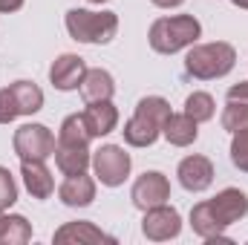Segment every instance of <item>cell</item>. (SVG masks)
<instances>
[{
	"instance_id": "cell-1",
	"label": "cell",
	"mask_w": 248,
	"mask_h": 245,
	"mask_svg": "<svg viewBox=\"0 0 248 245\" xmlns=\"http://www.w3.org/2000/svg\"><path fill=\"white\" fill-rule=\"evenodd\" d=\"M248 216V196L240 187H225L219 190L214 199L196 202L190 211V228L196 237H202L205 243H225L234 245V240L225 237V228H231L234 222Z\"/></svg>"
},
{
	"instance_id": "cell-2",
	"label": "cell",
	"mask_w": 248,
	"mask_h": 245,
	"mask_svg": "<svg viewBox=\"0 0 248 245\" xmlns=\"http://www.w3.org/2000/svg\"><path fill=\"white\" fill-rule=\"evenodd\" d=\"M170 116V104L162 95H144L136 104V113L130 116V122L124 124V141L130 147H150L156 144V138L162 136L165 122Z\"/></svg>"
},
{
	"instance_id": "cell-3",
	"label": "cell",
	"mask_w": 248,
	"mask_h": 245,
	"mask_svg": "<svg viewBox=\"0 0 248 245\" xmlns=\"http://www.w3.org/2000/svg\"><path fill=\"white\" fill-rule=\"evenodd\" d=\"M202 35V23L193 15H170V17H159L153 20L147 41L153 46V52L159 55H176L187 46H193Z\"/></svg>"
},
{
	"instance_id": "cell-4",
	"label": "cell",
	"mask_w": 248,
	"mask_h": 245,
	"mask_svg": "<svg viewBox=\"0 0 248 245\" xmlns=\"http://www.w3.org/2000/svg\"><path fill=\"white\" fill-rule=\"evenodd\" d=\"M234 63H237V52L225 41L193 44V46H187L185 72L196 81H217V78H225L234 69Z\"/></svg>"
},
{
	"instance_id": "cell-5",
	"label": "cell",
	"mask_w": 248,
	"mask_h": 245,
	"mask_svg": "<svg viewBox=\"0 0 248 245\" xmlns=\"http://www.w3.org/2000/svg\"><path fill=\"white\" fill-rule=\"evenodd\" d=\"M66 32L78 44H110L119 32V15L116 12H90V9H69Z\"/></svg>"
},
{
	"instance_id": "cell-6",
	"label": "cell",
	"mask_w": 248,
	"mask_h": 245,
	"mask_svg": "<svg viewBox=\"0 0 248 245\" xmlns=\"http://www.w3.org/2000/svg\"><path fill=\"white\" fill-rule=\"evenodd\" d=\"M55 144L58 138L46 124H23L15 130L12 138V147L20 162H46L55 153Z\"/></svg>"
},
{
	"instance_id": "cell-7",
	"label": "cell",
	"mask_w": 248,
	"mask_h": 245,
	"mask_svg": "<svg viewBox=\"0 0 248 245\" xmlns=\"http://www.w3.org/2000/svg\"><path fill=\"white\" fill-rule=\"evenodd\" d=\"M130 168H133V159L122 144H101L93 153V173L107 187L124 184V179L130 176Z\"/></svg>"
},
{
	"instance_id": "cell-8",
	"label": "cell",
	"mask_w": 248,
	"mask_h": 245,
	"mask_svg": "<svg viewBox=\"0 0 248 245\" xmlns=\"http://www.w3.org/2000/svg\"><path fill=\"white\" fill-rule=\"evenodd\" d=\"M141 234L153 243H168V240H176L182 234V216L176 208H170L168 202L165 205H156V208H147L144 211V219H141Z\"/></svg>"
},
{
	"instance_id": "cell-9",
	"label": "cell",
	"mask_w": 248,
	"mask_h": 245,
	"mask_svg": "<svg viewBox=\"0 0 248 245\" xmlns=\"http://www.w3.org/2000/svg\"><path fill=\"white\" fill-rule=\"evenodd\" d=\"M130 199L133 205L144 214L147 208H156V205H165L170 199V182L165 173L159 170H147L141 173L136 182H133V190H130Z\"/></svg>"
},
{
	"instance_id": "cell-10",
	"label": "cell",
	"mask_w": 248,
	"mask_h": 245,
	"mask_svg": "<svg viewBox=\"0 0 248 245\" xmlns=\"http://www.w3.org/2000/svg\"><path fill=\"white\" fill-rule=\"evenodd\" d=\"M176 176H179V184L187 193H202L214 182V162L208 156H199V153L185 156L176 168Z\"/></svg>"
},
{
	"instance_id": "cell-11",
	"label": "cell",
	"mask_w": 248,
	"mask_h": 245,
	"mask_svg": "<svg viewBox=\"0 0 248 245\" xmlns=\"http://www.w3.org/2000/svg\"><path fill=\"white\" fill-rule=\"evenodd\" d=\"M87 69H90V66H87V61H84L81 55L63 52V55H58V58L52 61V66H49V81H52L55 90H61V92H72V90L81 87Z\"/></svg>"
},
{
	"instance_id": "cell-12",
	"label": "cell",
	"mask_w": 248,
	"mask_h": 245,
	"mask_svg": "<svg viewBox=\"0 0 248 245\" xmlns=\"http://www.w3.org/2000/svg\"><path fill=\"white\" fill-rule=\"evenodd\" d=\"M58 245H98V243H116L110 234H104L101 228H95L93 222L87 219H78V222H66L55 231L52 237Z\"/></svg>"
},
{
	"instance_id": "cell-13",
	"label": "cell",
	"mask_w": 248,
	"mask_h": 245,
	"mask_svg": "<svg viewBox=\"0 0 248 245\" xmlns=\"http://www.w3.org/2000/svg\"><path fill=\"white\" fill-rule=\"evenodd\" d=\"M84 116V124L90 130L93 138H101V136H110L116 127H119V107L110 101H93L87 104V110L81 113Z\"/></svg>"
},
{
	"instance_id": "cell-14",
	"label": "cell",
	"mask_w": 248,
	"mask_h": 245,
	"mask_svg": "<svg viewBox=\"0 0 248 245\" xmlns=\"http://www.w3.org/2000/svg\"><path fill=\"white\" fill-rule=\"evenodd\" d=\"M58 199L66 208H87V205H93V199H95V179L87 176V173L66 176L61 182V187H58Z\"/></svg>"
},
{
	"instance_id": "cell-15",
	"label": "cell",
	"mask_w": 248,
	"mask_h": 245,
	"mask_svg": "<svg viewBox=\"0 0 248 245\" xmlns=\"http://www.w3.org/2000/svg\"><path fill=\"white\" fill-rule=\"evenodd\" d=\"M55 165L63 176H78V173H87V168L93 165V153L87 144H55Z\"/></svg>"
},
{
	"instance_id": "cell-16",
	"label": "cell",
	"mask_w": 248,
	"mask_h": 245,
	"mask_svg": "<svg viewBox=\"0 0 248 245\" xmlns=\"http://www.w3.org/2000/svg\"><path fill=\"white\" fill-rule=\"evenodd\" d=\"M20 176L32 199H49L55 193V179L44 162H20Z\"/></svg>"
},
{
	"instance_id": "cell-17",
	"label": "cell",
	"mask_w": 248,
	"mask_h": 245,
	"mask_svg": "<svg viewBox=\"0 0 248 245\" xmlns=\"http://www.w3.org/2000/svg\"><path fill=\"white\" fill-rule=\"evenodd\" d=\"M78 90H81V95H84L87 104H93V101H110L113 92H116V81H113V75L107 69L95 66V69H87V75H84V81H81Z\"/></svg>"
},
{
	"instance_id": "cell-18",
	"label": "cell",
	"mask_w": 248,
	"mask_h": 245,
	"mask_svg": "<svg viewBox=\"0 0 248 245\" xmlns=\"http://www.w3.org/2000/svg\"><path fill=\"white\" fill-rule=\"evenodd\" d=\"M162 136H165L168 144H173V147H190V144L199 138V124L193 122L187 113H170L168 122H165Z\"/></svg>"
},
{
	"instance_id": "cell-19",
	"label": "cell",
	"mask_w": 248,
	"mask_h": 245,
	"mask_svg": "<svg viewBox=\"0 0 248 245\" xmlns=\"http://www.w3.org/2000/svg\"><path fill=\"white\" fill-rule=\"evenodd\" d=\"M9 90H12L15 101H17L20 116H35L44 107V90L38 84H32V81H15V84H9Z\"/></svg>"
},
{
	"instance_id": "cell-20",
	"label": "cell",
	"mask_w": 248,
	"mask_h": 245,
	"mask_svg": "<svg viewBox=\"0 0 248 245\" xmlns=\"http://www.w3.org/2000/svg\"><path fill=\"white\" fill-rule=\"evenodd\" d=\"M182 113H187L196 124L211 122V119L217 116V101H214V95H211V92L196 90V92H190V95L185 98V110H182Z\"/></svg>"
},
{
	"instance_id": "cell-21",
	"label": "cell",
	"mask_w": 248,
	"mask_h": 245,
	"mask_svg": "<svg viewBox=\"0 0 248 245\" xmlns=\"http://www.w3.org/2000/svg\"><path fill=\"white\" fill-rule=\"evenodd\" d=\"M32 240V225L20 214H6V225L0 234V245H23Z\"/></svg>"
},
{
	"instance_id": "cell-22",
	"label": "cell",
	"mask_w": 248,
	"mask_h": 245,
	"mask_svg": "<svg viewBox=\"0 0 248 245\" xmlns=\"http://www.w3.org/2000/svg\"><path fill=\"white\" fill-rule=\"evenodd\" d=\"M58 141H61V144H87V147H90L93 136H90V130H87L81 113H72V116H66V119L61 122Z\"/></svg>"
},
{
	"instance_id": "cell-23",
	"label": "cell",
	"mask_w": 248,
	"mask_h": 245,
	"mask_svg": "<svg viewBox=\"0 0 248 245\" xmlns=\"http://www.w3.org/2000/svg\"><path fill=\"white\" fill-rule=\"evenodd\" d=\"M222 130L228 133H237L248 127V104H240V101H225V110H222Z\"/></svg>"
},
{
	"instance_id": "cell-24",
	"label": "cell",
	"mask_w": 248,
	"mask_h": 245,
	"mask_svg": "<svg viewBox=\"0 0 248 245\" xmlns=\"http://www.w3.org/2000/svg\"><path fill=\"white\" fill-rule=\"evenodd\" d=\"M231 136H234L231 138V162H234L237 170L248 173V127L231 133Z\"/></svg>"
},
{
	"instance_id": "cell-25",
	"label": "cell",
	"mask_w": 248,
	"mask_h": 245,
	"mask_svg": "<svg viewBox=\"0 0 248 245\" xmlns=\"http://www.w3.org/2000/svg\"><path fill=\"white\" fill-rule=\"evenodd\" d=\"M17 202V184L9 168H0V211H9Z\"/></svg>"
},
{
	"instance_id": "cell-26",
	"label": "cell",
	"mask_w": 248,
	"mask_h": 245,
	"mask_svg": "<svg viewBox=\"0 0 248 245\" xmlns=\"http://www.w3.org/2000/svg\"><path fill=\"white\" fill-rule=\"evenodd\" d=\"M17 116H20L17 101H15V95H12V90L3 87V90H0V124H12Z\"/></svg>"
},
{
	"instance_id": "cell-27",
	"label": "cell",
	"mask_w": 248,
	"mask_h": 245,
	"mask_svg": "<svg viewBox=\"0 0 248 245\" xmlns=\"http://www.w3.org/2000/svg\"><path fill=\"white\" fill-rule=\"evenodd\" d=\"M225 101H240V104H248V81H240V84H234V87L228 90Z\"/></svg>"
},
{
	"instance_id": "cell-28",
	"label": "cell",
	"mask_w": 248,
	"mask_h": 245,
	"mask_svg": "<svg viewBox=\"0 0 248 245\" xmlns=\"http://www.w3.org/2000/svg\"><path fill=\"white\" fill-rule=\"evenodd\" d=\"M23 6V0H0V12H17Z\"/></svg>"
},
{
	"instance_id": "cell-29",
	"label": "cell",
	"mask_w": 248,
	"mask_h": 245,
	"mask_svg": "<svg viewBox=\"0 0 248 245\" xmlns=\"http://www.w3.org/2000/svg\"><path fill=\"white\" fill-rule=\"evenodd\" d=\"M153 6H159V9H176V6H182L185 0H150Z\"/></svg>"
},
{
	"instance_id": "cell-30",
	"label": "cell",
	"mask_w": 248,
	"mask_h": 245,
	"mask_svg": "<svg viewBox=\"0 0 248 245\" xmlns=\"http://www.w3.org/2000/svg\"><path fill=\"white\" fill-rule=\"evenodd\" d=\"M231 3H234L237 9H248V0H231Z\"/></svg>"
},
{
	"instance_id": "cell-31",
	"label": "cell",
	"mask_w": 248,
	"mask_h": 245,
	"mask_svg": "<svg viewBox=\"0 0 248 245\" xmlns=\"http://www.w3.org/2000/svg\"><path fill=\"white\" fill-rule=\"evenodd\" d=\"M3 225H6V214L0 211V234H3Z\"/></svg>"
},
{
	"instance_id": "cell-32",
	"label": "cell",
	"mask_w": 248,
	"mask_h": 245,
	"mask_svg": "<svg viewBox=\"0 0 248 245\" xmlns=\"http://www.w3.org/2000/svg\"><path fill=\"white\" fill-rule=\"evenodd\" d=\"M90 3H98V6H101V3H107V0H90Z\"/></svg>"
}]
</instances>
